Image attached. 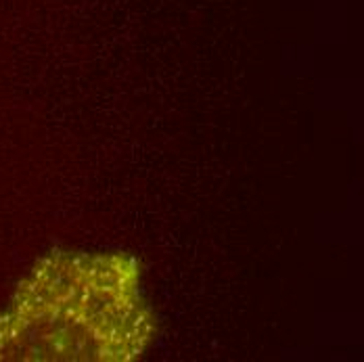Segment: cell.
I'll return each instance as SVG.
<instances>
[{
	"mask_svg": "<svg viewBox=\"0 0 364 362\" xmlns=\"http://www.w3.org/2000/svg\"><path fill=\"white\" fill-rule=\"evenodd\" d=\"M155 333L134 255L55 250L0 310V362H130Z\"/></svg>",
	"mask_w": 364,
	"mask_h": 362,
	"instance_id": "6da1fadb",
	"label": "cell"
}]
</instances>
